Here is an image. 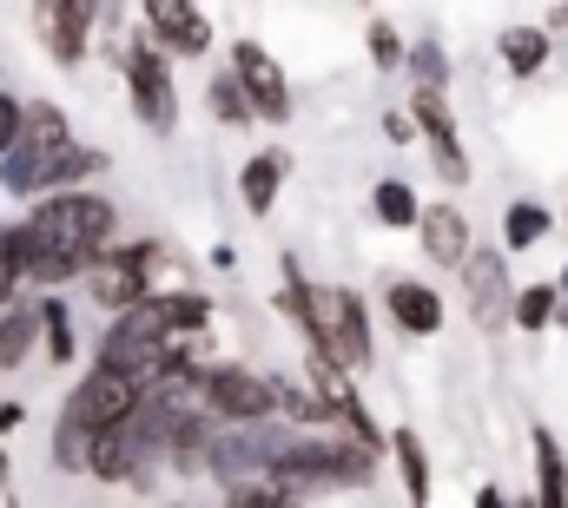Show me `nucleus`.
Returning a JSON list of instances; mask_svg holds the SVG:
<instances>
[{
  "instance_id": "11",
  "label": "nucleus",
  "mask_w": 568,
  "mask_h": 508,
  "mask_svg": "<svg viewBox=\"0 0 568 508\" xmlns=\"http://www.w3.org/2000/svg\"><path fill=\"white\" fill-rule=\"evenodd\" d=\"M410 120H417V132L429 139V165H436V179H443V185H469V159H463L456 113H449L443 87H417V93H410Z\"/></svg>"
},
{
  "instance_id": "22",
  "label": "nucleus",
  "mask_w": 568,
  "mask_h": 508,
  "mask_svg": "<svg viewBox=\"0 0 568 508\" xmlns=\"http://www.w3.org/2000/svg\"><path fill=\"white\" fill-rule=\"evenodd\" d=\"M371 212H377L390 232H417V219H424V205H417V192H410L404 179H384V185L371 192Z\"/></svg>"
},
{
  "instance_id": "18",
  "label": "nucleus",
  "mask_w": 568,
  "mask_h": 508,
  "mask_svg": "<svg viewBox=\"0 0 568 508\" xmlns=\"http://www.w3.org/2000/svg\"><path fill=\"white\" fill-rule=\"evenodd\" d=\"M278 192H284V152H258V159H245V172H239V199H245V212L265 219V212L278 205Z\"/></svg>"
},
{
  "instance_id": "27",
  "label": "nucleus",
  "mask_w": 568,
  "mask_h": 508,
  "mask_svg": "<svg viewBox=\"0 0 568 508\" xmlns=\"http://www.w3.org/2000/svg\"><path fill=\"white\" fill-rule=\"evenodd\" d=\"M40 337H47V357L53 364H73V324H67V304L60 297H40Z\"/></svg>"
},
{
  "instance_id": "3",
  "label": "nucleus",
  "mask_w": 568,
  "mask_h": 508,
  "mask_svg": "<svg viewBox=\"0 0 568 508\" xmlns=\"http://www.w3.org/2000/svg\"><path fill=\"white\" fill-rule=\"evenodd\" d=\"M140 396H145V383L133 377V370L93 364L87 377L67 389V403H60V423H53V463H60L67 476H87V449H93V436L113 429L120 416H133Z\"/></svg>"
},
{
  "instance_id": "21",
  "label": "nucleus",
  "mask_w": 568,
  "mask_h": 508,
  "mask_svg": "<svg viewBox=\"0 0 568 508\" xmlns=\"http://www.w3.org/2000/svg\"><path fill=\"white\" fill-rule=\"evenodd\" d=\"M549 225H556V212H549V205L516 199V205L503 212V252H529V245H542V238H549Z\"/></svg>"
},
{
  "instance_id": "30",
  "label": "nucleus",
  "mask_w": 568,
  "mask_h": 508,
  "mask_svg": "<svg viewBox=\"0 0 568 508\" xmlns=\"http://www.w3.org/2000/svg\"><path fill=\"white\" fill-rule=\"evenodd\" d=\"M20 126H27V100L20 93H0V152L20 139Z\"/></svg>"
},
{
  "instance_id": "33",
  "label": "nucleus",
  "mask_w": 568,
  "mask_h": 508,
  "mask_svg": "<svg viewBox=\"0 0 568 508\" xmlns=\"http://www.w3.org/2000/svg\"><path fill=\"white\" fill-rule=\"evenodd\" d=\"M0 482H7V449H0Z\"/></svg>"
},
{
  "instance_id": "25",
  "label": "nucleus",
  "mask_w": 568,
  "mask_h": 508,
  "mask_svg": "<svg viewBox=\"0 0 568 508\" xmlns=\"http://www.w3.org/2000/svg\"><path fill=\"white\" fill-rule=\"evenodd\" d=\"M390 456L404 469V496L410 502H429V456H424V443H417V429H397L390 436Z\"/></svg>"
},
{
  "instance_id": "35",
  "label": "nucleus",
  "mask_w": 568,
  "mask_h": 508,
  "mask_svg": "<svg viewBox=\"0 0 568 508\" xmlns=\"http://www.w3.org/2000/svg\"><path fill=\"white\" fill-rule=\"evenodd\" d=\"M562 20H568V0H562Z\"/></svg>"
},
{
  "instance_id": "7",
  "label": "nucleus",
  "mask_w": 568,
  "mask_h": 508,
  "mask_svg": "<svg viewBox=\"0 0 568 508\" xmlns=\"http://www.w3.org/2000/svg\"><path fill=\"white\" fill-rule=\"evenodd\" d=\"M172 53L140 33V40H126V53H120V67H126V93H133V120L145 132H172L179 126V87H172V67H165Z\"/></svg>"
},
{
  "instance_id": "19",
  "label": "nucleus",
  "mask_w": 568,
  "mask_h": 508,
  "mask_svg": "<svg viewBox=\"0 0 568 508\" xmlns=\"http://www.w3.org/2000/svg\"><path fill=\"white\" fill-rule=\"evenodd\" d=\"M496 53H503V67H509L516 80H536V73L549 67V33H542V27H503Z\"/></svg>"
},
{
  "instance_id": "15",
  "label": "nucleus",
  "mask_w": 568,
  "mask_h": 508,
  "mask_svg": "<svg viewBox=\"0 0 568 508\" xmlns=\"http://www.w3.org/2000/svg\"><path fill=\"white\" fill-rule=\"evenodd\" d=\"M417 238H424V257H429V264H443V271H463V257H469V219H463L456 205H424V219H417Z\"/></svg>"
},
{
  "instance_id": "1",
  "label": "nucleus",
  "mask_w": 568,
  "mask_h": 508,
  "mask_svg": "<svg viewBox=\"0 0 568 508\" xmlns=\"http://www.w3.org/2000/svg\"><path fill=\"white\" fill-rule=\"evenodd\" d=\"M27 232H33V264H27V284H67V277H87V264L120 238V212L113 199L87 192V185H60V192H40V205L27 212Z\"/></svg>"
},
{
  "instance_id": "6",
  "label": "nucleus",
  "mask_w": 568,
  "mask_h": 508,
  "mask_svg": "<svg viewBox=\"0 0 568 508\" xmlns=\"http://www.w3.org/2000/svg\"><path fill=\"white\" fill-rule=\"evenodd\" d=\"M185 344L165 331V311H159V297H140V304H126V311H113V324H106V337H100V364H113V370H133L140 383H152L172 357H179Z\"/></svg>"
},
{
  "instance_id": "17",
  "label": "nucleus",
  "mask_w": 568,
  "mask_h": 508,
  "mask_svg": "<svg viewBox=\"0 0 568 508\" xmlns=\"http://www.w3.org/2000/svg\"><path fill=\"white\" fill-rule=\"evenodd\" d=\"M40 344V297L33 304H0V370H20Z\"/></svg>"
},
{
  "instance_id": "16",
  "label": "nucleus",
  "mask_w": 568,
  "mask_h": 508,
  "mask_svg": "<svg viewBox=\"0 0 568 508\" xmlns=\"http://www.w3.org/2000/svg\"><path fill=\"white\" fill-rule=\"evenodd\" d=\"M384 311L397 317V331H410V337H436L443 331V297L417 284V277H397L390 291H384Z\"/></svg>"
},
{
  "instance_id": "24",
  "label": "nucleus",
  "mask_w": 568,
  "mask_h": 508,
  "mask_svg": "<svg viewBox=\"0 0 568 508\" xmlns=\"http://www.w3.org/2000/svg\"><path fill=\"white\" fill-rule=\"evenodd\" d=\"M556 311H562V284H523V291H516L509 324H523V331H549V324H556Z\"/></svg>"
},
{
  "instance_id": "29",
  "label": "nucleus",
  "mask_w": 568,
  "mask_h": 508,
  "mask_svg": "<svg viewBox=\"0 0 568 508\" xmlns=\"http://www.w3.org/2000/svg\"><path fill=\"white\" fill-rule=\"evenodd\" d=\"M364 47H371V67H384V73H390V67H404V53H410V47H404V33H397L390 20H371Z\"/></svg>"
},
{
  "instance_id": "4",
  "label": "nucleus",
  "mask_w": 568,
  "mask_h": 508,
  "mask_svg": "<svg viewBox=\"0 0 568 508\" xmlns=\"http://www.w3.org/2000/svg\"><path fill=\"white\" fill-rule=\"evenodd\" d=\"M284 311L297 317V331L344 370H371V311L357 291L344 284H304L297 264H291V291H284Z\"/></svg>"
},
{
  "instance_id": "10",
  "label": "nucleus",
  "mask_w": 568,
  "mask_h": 508,
  "mask_svg": "<svg viewBox=\"0 0 568 508\" xmlns=\"http://www.w3.org/2000/svg\"><path fill=\"white\" fill-rule=\"evenodd\" d=\"M152 264H159V245H106V252L87 264V291H93V304L100 311H126V304H140L152 297Z\"/></svg>"
},
{
  "instance_id": "20",
  "label": "nucleus",
  "mask_w": 568,
  "mask_h": 508,
  "mask_svg": "<svg viewBox=\"0 0 568 508\" xmlns=\"http://www.w3.org/2000/svg\"><path fill=\"white\" fill-rule=\"evenodd\" d=\"M529 443H536V502L562 508L568 502V456H562V443H556L549 429H536Z\"/></svg>"
},
{
  "instance_id": "23",
  "label": "nucleus",
  "mask_w": 568,
  "mask_h": 508,
  "mask_svg": "<svg viewBox=\"0 0 568 508\" xmlns=\"http://www.w3.org/2000/svg\"><path fill=\"white\" fill-rule=\"evenodd\" d=\"M205 100H212V120H219V126H252V120H258V106H252V93H245L239 73H219Z\"/></svg>"
},
{
  "instance_id": "13",
  "label": "nucleus",
  "mask_w": 568,
  "mask_h": 508,
  "mask_svg": "<svg viewBox=\"0 0 568 508\" xmlns=\"http://www.w3.org/2000/svg\"><path fill=\"white\" fill-rule=\"evenodd\" d=\"M463 297H469V317L483 331H503L509 311H516V291H509V257L503 252H476L463 257Z\"/></svg>"
},
{
  "instance_id": "9",
  "label": "nucleus",
  "mask_w": 568,
  "mask_h": 508,
  "mask_svg": "<svg viewBox=\"0 0 568 508\" xmlns=\"http://www.w3.org/2000/svg\"><path fill=\"white\" fill-rule=\"evenodd\" d=\"M106 20V7L100 0H33V33H40V47H47V60L53 67H80L87 60V47H93V27Z\"/></svg>"
},
{
  "instance_id": "28",
  "label": "nucleus",
  "mask_w": 568,
  "mask_h": 508,
  "mask_svg": "<svg viewBox=\"0 0 568 508\" xmlns=\"http://www.w3.org/2000/svg\"><path fill=\"white\" fill-rule=\"evenodd\" d=\"M404 67L417 73V87H449V53H443L436 40H417V47L404 53Z\"/></svg>"
},
{
  "instance_id": "32",
  "label": "nucleus",
  "mask_w": 568,
  "mask_h": 508,
  "mask_svg": "<svg viewBox=\"0 0 568 508\" xmlns=\"http://www.w3.org/2000/svg\"><path fill=\"white\" fill-rule=\"evenodd\" d=\"M20 423H27V409H20V403H0V436H7V429H20Z\"/></svg>"
},
{
  "instance_id": "2",
  "label": "nucleus",
  "mask_w": 568,
  "mask_h": 508,
  "mask_svg": "<svg viewBox=\"0 0 568 508\" xmlns=\"http://www.w3.org/2000/svg\"><path fill=\"white\" fill-rule=\"evenodd\" d=\"M100 165H106V152L80 145V139L67 132V113L40 100V106H27L20 139L0 152V185H7L13 199H40V192H60V185L93 179Z\"/></svg>"
},
{
  "instance_id": "26",
  "label": "nucleus",
  "mask_w": 568,
  "mask_h": 508,
  "mask_svg": "<svg viewBox=\"0 0 568 508\" xmlns=\"http://www.w3.org/2000/svg\"><path fill=\"white\" fill-rule=\"evenodd\" d=\"M159 311H165V331H172L179 344H185L192 331H205V324H212V304H205L199 291H172V297H159Z\"/></svg>"
},
{
  "instance_id": "14",
  "label": "nucleus",
  "mask_w": 568,
  "mask_h": 508,
  "mask_svg": "<svg viewBox=\"0 0 568 508\" xmlns=\"http://www.w3.org/2000/svg\"><path fill=\"white\" fill-rule=\"evenodd\" d=\"M232 73L245 80V93H252L258 120H272V126L291 120V80H284V67L258 47V40H239V47H232Z\"/></svg>"
},
{
  "instance_id": "31",
  "label": "nucleus",
  "mask_w": 568,
  "mask_h": 508,
  "mask_svg": "<svg viewBox=\"0 0 568 508\" xmlns=\"http://www.w3.org/2000/svg\"><path fill=\"white\" fill-rule=\"evenodd\" d=\"M384 132H390V139H410V132H417V120H410V113H390V120H384Z\"/></svg>"
},
{
  "instance_id": "12",
  "label": "nucleus",
  "mask_w": 568,
  "mask_h": 508,
  "mask_svg": "<svg viewBox=\"0 0 568 508\" xmlns=\"http://www.w3.org/2000/svg\"><path fill=\"white\" fill-rule=\"evenodd\" d=\"M140 20L172 60H205L212 53V20H205L199 0H140Z\"/></svg>"
},
{
  "instance_id": "34",
  "label": "nucleus",
  "mask_w": 568,
  "mask_h": 508,
  "mask_svg": "<svg viewBox=\"0 0 568 508\" xmlns=\"http://www.w3.org/2000/svg\"><path fill=\"white\" fill-rule=\"evenodd\" d=\"M562 297H568V264H562Z\"/></svg>"
},
{
  "instance_id": "8",
  "label": "nucleus",
  "mask_w": 568,
  "mask_h": 508,
  "mask_svg": "<svg viewBox=\"0 0 568 508\" xmlns=\"http://www.w3.org/2000/svg\"><path fill=\"white\" fill-rule=\"evenodd\" d=\"M199 396L219 423H258V416H278V377H258L245 364H199Z\"/></svg>"
},
{
  "instance_id": "5",
  "label": "nucleus",
  "mask_w": 568,
  "mask_h": 508,
  "mask_svg": "<svg viewBox=\"0 0 568 508\" xmlns=\"http://www.w3.org/2000/svg\"><path fill=\"white\" fill-rule=\"evenodd\" d=\"M371 463H377V449L371 443H357V436H291L278 449V463H272V476H278L291 496H317V489H364L371 482Z\"/></svg>"
}]
</instances>
